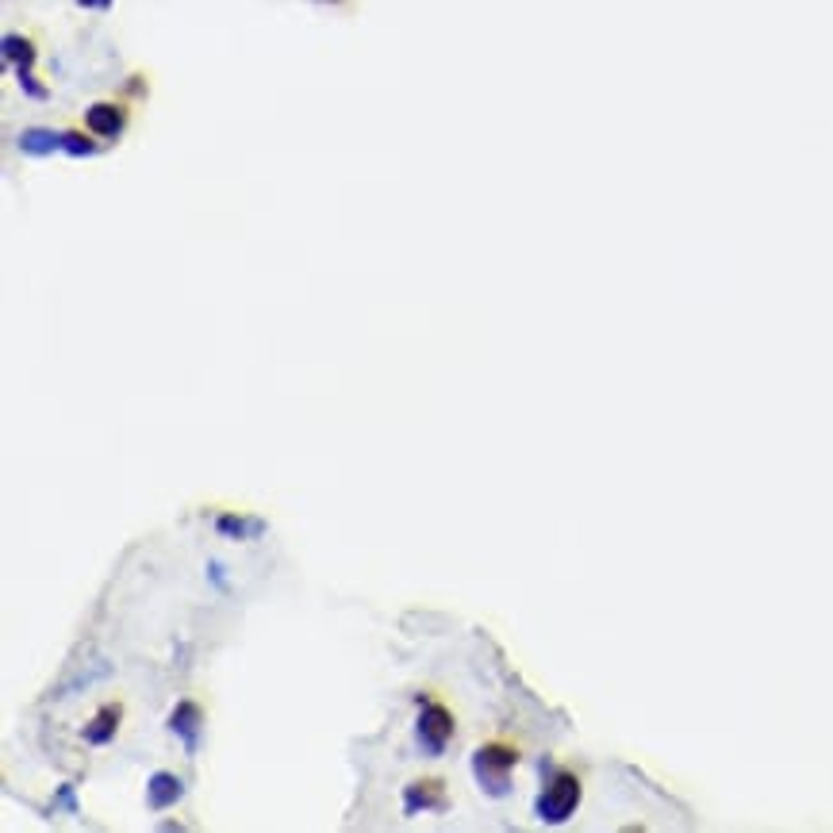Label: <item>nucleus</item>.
<instances>
[{
    "mask_svg": "<svg viewBox=\"0 0 833 833\" xmlns=\"http://www.w3.org/2000/svg\"><path fill=\"white\" fill-rule=\"evenodd\" d=\"M4 59L16 70H31L35 66V47L24 35H4Z\"/></svg>",
    "mask_w": 833,
    "mask_h": 833,
    "instance_id": "obj_9",
    "label": "nucleus"
},
{
    "mask_svg": "<svg viewBox=\"0 0 833 833\" xmlns=\"http://www.w3.org/2000/svg\"><path fill=\"white\" fill-rule=\"evenodd\" d=\"M580 803V780L577 775H557L542 795H538V818L550 825H561Z\"/></svg>",
    "mask_w": 833,
    "mask_h": 833,
    "instance_id": "obj_2",
    "label": "nucleus"
},
{
    "mask_svg": "<svg viewBox=\"0 0 833 833\" xmlns=\"http://www.w3.org/2000/svg\"><path fill=\"white\" fill-rule=\"evenodd\" d=\"M116 718H119L116 707H104V710H100V715H97V727H85V742L104 745L108 737L116 734Z\"/></svg>",
    "mask_w": 833,
    "mask_h": 833,
    "instance_id": "obj_10",
    "label": "nucleus"
},
{
    "mask_svg": "<svg viewBox=\"0 0 833 833\" xmlns=\"http://www.w3.org/2000/svg\"><path fill=\"white\" fill-rule=\"evenodd\" d=\"M124 124H127V112L119 104H112V100H100V104H92L89 112H85V127H89L97 139H119Z\"/></svg>",
    "mask_w": 833,
    "mask_h": 833,
    "instance_id": "obj_4",
    "label": "nucleus"
},
{
    "mask_svg": "<svg viewBox=\"0 0 833 833\" xmlns=\"http://www.w3.org/2000/svg\"><path fill=\"white\" fill-rule=\"evenodd\" d=\"M442 807V787H438V780H419V784L407 787V815H415V810H434Z\"/></svg>",
    "mask_w": 833,
    "mask_h": 833,
    "instance_id": "obj_8",
    "label": "nucleus"
},
{
    "mask_svg": "<svg viewBox=\"0 0 833 833\" xmlns=\"http://www.w3.org/2000/svg\"><path fill=\"white\" fill-rule=\"evenodd\" d=\"M515 760H519V753L507 749V745H484V749H477L472 768H477V780L484 784L488 795L507 792V775H512Z\"/></svg>",
    "mask_w": 833,
    "mask_h": 833,
    "instance_id": "obj_1",
    "label": "nucleus"
},
{
    "mask_svg": "<svg viewBox=\"0 0 833 833\" xmlns=\"http://www.w3.org/2000/svg\"><path fill=\"white\" fill-rule=\"evenodd\" d=\"M415 737H419L427 757H438V753L446 749L450 737H454V715L442 703H427L419 715V727H415Z\"/></svg>",
    "mask_w": 833,
    "mask_h": 833,
    "instance_id": "obj_3",
    "label": "nucleus"
},
{
    "mask_svg": "<svg viewBox=\"0 0 833 833\" xmlns=\"http://www.w3.org/2000/svg\"><path fill=\"white\" fill-rule=\"evenodd\" d=\"M81 9H112V0H77Z\"/></svg>",
    "mask_w": 833,
    "mask_h": 833,
    "instance_id": "obj_13",
    "label": "nucleus"
},
{
    "mask_svg": "<svg viewBox=\"0 0 833 833\" xmlns=\"http://www.w3.org/2000/svg\"><path fill=\"white\" fill-rule=\"evenodd\" d=\"M59 147H62V135L47 131V127H31V131L20 135V150L31 154V157H47V154H54Z\"/></svg>",
    "mask_w": 833,
    "mask_h": 833,
    "instance_id": "obj_7",
    "label": "nucleus"
},
{
    "mask_svg": "<svg viewBox=\"0 0 833 833\" xmlns=\"http://www.w3.org/2000/svg\"><path fill=\"white\" fill-rule=\"evenodd\" d=\"M62 150L74 154V157H89V154H97V142H92L89 135H81V131H66L62 135Z\"/></svg>",
    "mask_w": 833,
    "mask_h": 833,
    "instance_id": "obj_11",
    "label": "nucleus"
},
{
    "mask_svg": "<svg viewBox=\"0 0 833 833\" xmlns=\"http://www.w3.org/2000/svg\"><path fill=\"white\" fill-rule=\"evenodd\" d=\"M169 730L181 737L189 749H197V730H200V710L197 703H181V707L169 715Z\"/></svg>",
    "mask_w": 833,
    "mask_h": 833,
    "instance_id": "obj_6",
    "label": "nucleus"
},
{
    "mask_svg": "<svg viewBox=\"0 0 833 833\" xmlns=\"http://www.w3.org/2000/svg\"><path fill=\"white\" fill-rule=\"evenodd\" d=\"M150 807L154 810H165V807H174L177 799H181V780H177L174 772H157L154 780H150Z\"/></svg>",
    "mask_w": 833,
    "mask_h": 833,
    "instance_id": "obj_5",
    "label": "nucleus"
},
{
    "mask_svg": "<svg viewBox=\"0 0 833 833\" xmlns=\"http://www.w3.org/2000/svg\"><path fill=\"white\" fill-rule=\"evenodd\" d=\"M16 77H20V85H24V89H27V97H35V100H42V97H47V89H42V85L35 81V77H31V70H16Z\"/></svg>",
    "mask_w": 833,
    "mask_h": 833,
    "instance_id": "obj_12",
    "label": "nucleus"
}]
</instances>
